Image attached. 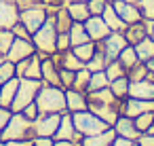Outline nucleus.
I'll return each instance as SVG.
<instances>
[{"mask_svg":"<svg viewBox=\"0 0 154 146\" xmlns=\"http://www.w3.org/2000/svg\"><path fill=\"white\" fill-rule=\"evenodd\" d=\"M42 87V81H34V78H19V87L15 93V100L11 104V112H21L28 104H32L38 95Z\"/></svg>","mask_w":154,"mask_h":146,"instance_id":"5","label":"nucleus"},{"mask_svg":"<svg viewBox=\"0 0 154 146\" xmlns=\"http://www.w3.org/2000/svg\"><path fill=\"white\" fill-rule=\"evenodd\" d=\"M150 38H152V40H154V28H152V32H150Z\"/></svg>","mask_w":154,"mask_h":146,"instance_id":"55","label":"nucleus"},{"mask_svg":"<svg viewBox=\"0 0 154 146\" xmlns=\"http://www.w3.org/2000/svg\"><path fill=\"white\" fill-rule=\"evenodd\" d=\"M32 138H34L32 121L26 119L21 112H13L2 133H0V140H32Z\"/></svg>","mask_w":154,"mask_h":146,"instance_id":"3","label":"nucleus"},{"mask_svg":"<svg viewBox=\"0 0 154 146\" xmlns=\"http://www.w3.org/2000/svg\"><path fill=\"white\" fill-rule=\"evenodd\" d=\"M112 146H133V142H131V140H127V138L116 135V138H114V142H112Z\"/></svg>","mask_w":154,"mask_h":146,"instance_id":"51","label":"nucleus"},{"mask_svg":"<svg viewBox=\"0 0 154 146\" xmlns=\"http://www.w3.org/2000/svg\"><path fill=\"white\" fill-rule=\"evenodd\" d=\"M21 114L26 116V119H30V121H34L38 114H40V110H38V106H36V102H32V104H28L23 110H21Z\"/></svg>","mask_w":154,"mask_h":146,"instance_id":"46","label":"nucleus"},{"mask_svg":"<svg viewBox=\"0 0 154 146\" xmlns=\"http://www.w3.org/2000/svg\"><path fill=\"white\" fill-rule=\"evenodd\" d=\"M143 112H154V100H137V97L120 100V114L135 119Z\"/></svg>","mask_w":154,"mask_h":146,"instance_id":"9","label":"nucleus"},{"mask_svg":"<svg viewBox=\"0 0 154 146\" xmlns=\"http://www.w3.org/2000/svg\"><path fill=\"white\" fill-rule=\"evenodd\" d=\"M53 17H55V28H57V32H70V28H72L74 21H72V17H70V13H68L66 5L59 7V9H55Z\"/></svg>","mask_w":154,"mask_h":146,"instance_id":"26","label":"nucleus"},{"mask_svg":"<svg viewBox=\"0 0 154 146\" xmlns=\"http://www.w3.org/2000/svg\"><path fill=\"white\" fill-rule=\"evenodd\" d=\"M97 51V43H93V40H89V43H82V45H78V47H72V53L82 62V64H87L91 57H93V53Z\"/></svg>","mask_w":154,"mask_h":146,"instance_id":"29","label":"nucleus"},{"mask_svg":"<svg viewBox=\"0 0 154 146\" xmlns=\"http://www.w3.org/2000/svg\"><path fill=\"white\" fill-rule=\"evenodd\" d=\"M99 47H101V51H103V55L108 57V62H114V59H118V55H120V51L129 45L127 43V38H125V34L122 32H110L101 43H97Z\"/></svg>","mask_w":154,"mask_h":146,"instance_id":"7","label":"nucleus"},{"mask_svg":"<svg viewBox=\"0 0 154 146\" xmlns=\"http://www.w3.org/2000/svg\"><path fill=\"white\" fill-rule=\"evenodd\" d=\"M17 87H19V78H11L7 81L5 85H0V106L2 108H9L11 110V104L15 100V93H17Z\"/></svg>","mask_w":154,"mask_h":146,"instance_id":"21","label":"nucleus"},{"mask_svg":"<svg viewBox=\"0 0 154 146\" xmlns=\"http://www.w3.org/2000/svg\"><path fill=\"white\" fill-rule=\"evenodd\" d=\"M89 81H91V72H89L87 68H80V70L74 74V85H72V89H78V91H85V93H87Z\"/></svg>","mask_w":154,"mask_h":146,"instance_id":"35","label":"nucleus"},{"mask_svg":"<svg viewBox=\"0 0 154 146\" xmlns=\"http://www.w3.org/2000/svg\"><path fill=\"white\" fill-rule=\"evenodd\" d=\"M53 140H70V142H74L76 146H80L82 135H80V133L76 131V127H74L72 112H63V114H61V121H59V127H57Z\"/></svg>","mask_w":154,"mask_h":146,"instance_id":"10","label":"nucleus"},{"mask_svg":"<svg viewBox=\"0 0 154 146\" xmlns=\"http://www.w3.org/2000/svg\"><path fill=\"white\" fill-rule=\"evenodd\" d=\"M53 146H76V144L70 140H53Z\"/></svg>","mask_w":154,"mask_h":146,"instance_id":"52","label":"nucleus"},{"mask_svg":"<svg viewBox=\"0 0 154 146\" xmlns=\"http://www.w3.org/2000/svg\"><path fill=\"white\" fill-rule=\"evenodd\" d=\"M66 106H68V112H82V110H89V100H87V93L85 91H78V89H66Z\"/></svg>","mask_w":154,"mask_h":146,"instance_id":"17","label":"nucleus"},{"mask_svg":"<svg viewBox=\"0 0 154 146\" xmlns=\"http://www.w3.org/2000/svg\"><path fill=\"white\" fill-rule=\"evenodd\" d=\"M66 2H68V0H66Z\"/></svg>","mask_w":154,"mask_h":146,"instance_id":"61","label":"nucleus"},{"mask_svg":"<svg viewBox=\"0 0 154 146\" xmlns=\"http://www.w3.org/2000/svg\"><path fill=\"white\" fill-rule=\"evenodd\" d=\"M89 110L112 127L116 123V119L120 116V100L116 104H89Z\"/></svg>","mask_w":154,"mask_h":146,"instance_id":"14","label":"nucleus"},{"mask_svg":"<svg viewBox=\"0 0 154 146\" xmlns=\"http://www.w3.org/2000/svg\"><path fill=\"white\" fill-rule=\"evenodd\" d=\"M135 142H137L139 146H154V133H152V131H146V133H141Z\"/></svg>","mask_w":154,"mask_h":146,"instance_id":"47","label":"nucleus"},{"mask_svg":"<svg viewBox=\"0 0 154 146\" xmlns=\"http://www.w3.org/2000/svg\"><path fill=\"white\" fill-rule=\"evenodd\" d=\"M108 85H110V81H108V76H106L103 70H99V72H91V81H89L87 93H91V91H99V89H106Z\"/></svg>","mask_w":154,"mask_h":146,"instance_id":"33","label":"nucleus"},{"mask_svg":"<svg viewBox=\"0 0 154 146\" xmlns=\"http://www.w3.org/2000/svg\"><path fill=\"white\" fill-rule=\"evenodd\" d=\"M137 7H139L143 19H152L154 21V0H137Z\"/></svg>","mask_w":154,"mask_h":146,"instance_id":"40","label":"nucleus"},{"mask_svg":"<svg viewBox=\"0 0 154 146\" xmlns=\"http://www.w3.org/2000/svg\"><path fill=\"white\" fill-rule=\"evenodd\" d=\"M118 62L122 64V68L125 70H129V68H133L139 59H137V53H135V47L133 45H127L122 51H120V55H118Z\"/></svg>","mask_w":154,"mask_h":146,"instance_id":"32","label":"nucleus"},{"mask_svg":"<svg viewBox=\"0 0 154 146\" xmlns=\"http://www.w3.org/2000/svg\"><path fill=\"white\" fill-rule=\"evenodd\" d=\"M125 38H127V43L129 45H137L141 38H146L148 36V32H146V26H143V21H137V24H129L127 28H125Z\"/></svg>","mask_w":154,"mask_h":146,"instance_id":"23","label":"nucleus"},{"mask_svg":"<svg viewBox=\"0 0 154 146\" xmlns=\"http://www.w3.org/2000/svg\"><path fill=\"white\" fill-rule=\"evenodd\" d=\"M106 0H89L87 2V7H89V13L91 15H101L103 13V9H106Z\"/></svg>","mask_w":154,"mask_h":146,"instance_id":"43","label":"nucleus"},{"mask_svg":"<svg viewBox=\"0 0 154 146\" xmlns=\"http://www.w3.org/2000/svg\"><path fill=\"white\" fill-rule=\"evenodd\" d=\"M135 53H137V59L146 64L148 59H152V57H154V40H152L150 36L141 38V40L135 45Z\"/></svg>","mask_w":154,"mask_h":146,"instance_id":"25","label":"nucleus"},{"mask_svg":"<svg viewBox=\"0 0 154 146\" xmlns=\"http://www.w3.org/2000/svg\"><path fill=\"white\" fill-rule=\"evenodd\" d=\"M66 9H68L72 21H80V24H85V21L91 17L89 7H87L85 2H72V0H70V2H66Z\"/></svg>","mask_w":154,"mask_h":146,"instance_id":"24","label":"nucleus"},{"mask_svg":"<svg viewBox=\"0 0 154 146\" xmlns=\"http://www.w3.org/2000/svg\"><path fill=\"white\" fill-rule=\"evenodd\" d=\"M72 121H74V127L76 131L85 138V135H95V133H101L106 129H110V125L106 121H101L97 114H93L91 110H82V112H74L72 114Z\"/></svg>","mask_w":154,"mask_h":146,"instance_id":"4","label":"nucleus"},{"mask_svg":"<svg viewBox=\"0 0 154 146\" xmlns=\"http://www.w3.org/2000/svg\"><path fill=\"white\" fill-rule=\"evenodd\" d=\"M47 11H49V17H47V21L32 34V43H34V47H36V51H40V53H47V55H53L55 51H57V28H55V17H53V13H55V9H49L47 7Z\"/></svg>","mask_w":154,"mask_h":146,"instance_id":"2","label":"nucleus"},{"mask_svg":"<svg viewBox=\"0 0 154 146\" xmlns=\"http://www.w3.org/2000/svg\"><path fill=\"white\" fill-rule=\"evenodd\" d=\"M129 97H137V100H154V83L148 81V78L131 81V83H129Z\"/></svg>","mask_w":154,"mask_h":146,"instance_id":"18","label":"nucleus"},{"mask_svg":"<svg viewBox=\"0 0 154 146\" xmlns=\"http://www.w3.org/2000/svg\"><path fill=\"white\" fill-rule=\"evenodd\" d=\"M40 64H42L40 55H38V53H34V55L28 59V68H26V72H23V76H21V78H34V81H42V70H40Z\"/></svg>","mask_w":154,"mask_h":146,"instance_id":"28","label":"nucleus"},{"mask_svg":"<svg viewBox=\"0 0 154 146\" xmlns=\"http://www.w3.org/2000/svg\"><path fill=\"white\" fill-rule=\"evenodd\" d=\"M13 40H15V34H13L11 30L0 28V55H2V57H7V53H9Z\"/></svg>","mask_w":154,"mask_h":146,"instance_id":"37","label":"nucleus"},{"mask_svg":"<svg viewBox=\"0 0 154 146\" xmlns=\"http://www.w3.org/2000/svg\"><path fill=\"white\" fill-rule=\"evenodd\" d=\"M34 53H36V47H34V43H32V40L15 38V40H13V45H11V49H9V53H7V59H9V62H13V64H17V62H21V59L32 57Z\"/></svg>","mask_w":154,"mask_h":146,"instance_id":"12","label":"nucleus"},{"mask_svg":"<svg viewBox=\"0 0 154 146\" xmlns=\"http://www.w3.org/2000/svg\"><path fill=\"white\" fill-rule=\"evenodd\" d=\"M13 2L17 5L19 11H26V9H32V7H42L45 5L42 0H13Z\"/></svg>","mask_w":154,"mask_h":146,"instance_id":"45","label":"nucleus"},{"mask_svg":"<svg viewBox=\"0 0 154 146\" xmlns=\"http://www.w3.org/2000/svg\"><path fill=\"white\" fill-rule=\"evenodd\" d=\"M146 68H148V72H152V74H154V57L146 62Z\"/></svg>","mask_w":154,"mask_h":146,"instance_id":"53","label":"nucleus"},{"mask_svg":"<svg viewBox=\"0 0 154 146\" xmlns=\"http://www.w3.org/2000/svg\"><path fill=\"white\" fill-rule=\"evenodd\" d=\"M15 76H17V74H15V64L5 57V62L0 64V85H5L7 81H11V78H15Z\"/></svg>","mask_w":154,"mask_h":146,"instance_id":"38","label":"nucleus"},{"mask_svg":"<svg viewBox=\"0 0 154 146\" xmlns=\"http://www.w3.org/2000/svg\"><path fill=\"white\" fill-rule=\"evenodd\" d=\"M112 127H114L116 135H120V138H127V140H131V142H135V140L141 135V131L135 127V121H133L131 116H125V114H120Z\"/></svg>","mask_w":154,"mask_h":146,"instance_id":"16","label":"nucleus"},{"mask_svg":"<svg viewBox=\"0 0 154 146\" xmlns=\"http://www.w3.org/2000/svg\"><path fill=\"white\" fill-rule=\"evenodd\" d=\"M32 140H0V146H32Z\"/></svg>","mask_w":154,"mask_h":146,"instance_id":"48","label":"nucleus"},{"mask_svg":"<svg viewBox=\"0 0 154 146\" xmlns=\"http://www.w3.org/2000/svg\"><path fill=\"white\" fill-rule=\"evenodd\" d=\"M133 121H135V127H137L141 133H146V131H150L152 125H154V112H143V114L135 116Z\"/></svg>","mask_w":154,"mask_h":146,"instance_id":"36","label":"nucleus"},{"mask_svg":"<svg viewBox=\"0 0 154 146\" xmlns=\"http://www.w3.org/2000/svg\"><path fill=\"white\" fill-rule=\"evenodd\" d=\"M59 121H61V114H38L34 121H32V133L34 138H53L57 127H59Z\"/></svg>","mask_w":154,"mask_h":146,"instance_id":"6","label":"nucleus"},{"mask_svg":"<svg viewBox=\"0 0 154 146\" xmlns=\"http://www.w3.org/2000/svg\"><path fill=\"white\" fill-rule=\"evenodd\" d=\"M101 17H103V21L108 24V28L112 30V32H125V28H127V24L118 17V13L114 11V7H112V2H108L106 5V9H103V13H101Z\"/></svg>","mask_w":154,"mask_h":146,"instance_id":"22","label":"nucleus"},{"mask_svg":"<svg viewBox=\"0 0 154 146\" xmlns=\"http://www.w3.org/2000/svg\"><path fill=\"white\" fill-rule=\"evenodd\" d=\"M19 21V9L13 0H0V28L11 30Z\"/></svg>","mask_w":154,"mask_h":146,"instance_id":"15","label":"nucleus"},{"mask_svg":"<svg viewBox=\"0 0 154 146\" xmlns=\"http://www.w3.org/2000/svg\"><path fill=\"white\" fill-rule=\"evenodd\" d=\"M74 70H68V68H59V83H61V89H72L74 85Z\"/></svg>","mask_w":154,"mask_h":146,"instance_id":"41","label":"nucleus"},{"mask_svg":"<svg viewBox=\"0 0 154 146\" xmlns=\"http://www.w3.org/2000/svg\"><path fill=\"white\" fill-rule=\"evenodd\" d=\"M106 76H108V81L112 83V81H116V78H120V76H127V70L122 68V64L118 62V59H114V62H108V66H106Z\"/></svg>","mask_w":154,"mask_h":146,"instance_id":"34","label":"nucleus"},{"mask_svg":"<svg viewBox=\"0 0 154 146\" xmlns=\"http://www.w3.org/2000/svg\"><path fill=\"white\" fill-rule=\"evenodd\" d=\"M85 30H87V34H89V38L93 40V43H101L112 30L108 28V24L103 21V17L101 15H91L87 21H85Z\"/></svg>","mask_w":154,"mask_h":146,"instance_id":"13","label":"nucleus"},{"mask_svg":"<svg viewBox=\"0 0 154 146\" xmlns=\"http://www.w3.org/2000/svg\"><path fill=\"white\" fill-rule=\"evenodd\" d=\"M129 78L127 76H120V78H116V81H112L110 83V91L114 93V97L116 100H125V97H129Z\"/></svg>","mask_w":154,"mask_h":146,"instance_id":"31","label":"nucleus"},{"mask_svg":"<svg viewBox=\"0 0 154 146\" xmlns=\"http://www.w3.org/2000/svg\"><path fill=\"white\" fill-rule=\"evenodd\" d=\"M106 2H114V0H106Z\"/></svg>","mask_w":154,"mask_h":146,"instance_id":"59","label":"nucleus"},{"mask_svg":"<svg viewBox=\"0 0 154 146\" xmlns=\"http://www.w3.org/2000/svg\"><path fill=\"white\" fill-rule=\"evenodd\" d=\"M68 2H70V0H68ZM72 2H85V5H87L89 0H72Z\"/></svg>","mask_w":154,"mask_h":146,"instance_id":"54","label":"nucleus"},{"mask_svg":"<svg viewBox=\"0 0 154 146\" xmlns=\"http://www.w3.org/2000/svg\"><path fill=\"white\" fill-rule=\"evenodd\" d=\"M150 131H152V133H154V125H152V129H150Z\"/></svg>","mask_w":154,"mask_h":146,"instance_id":"58","label":"nucleus"},{"mask_svg":"<svg viewBox=\"0 0 154 146\" xmlns=\"http://www.w3.org/2000/svg\"><path fill=\"white\" fill-rule=\"evenodd\" d=\"M49 17V11L47 7H32V9H26V11H19V21L28 28L30 34H34Z\"/></svg>","mask_w":154,"mask_h":146,"instance_id":"8","label":"nucleus"},{"mask_svg":"<svg viewBox=\"0 0 154 146\" xmlns=\"http://www.w3.org/2000/svg\"><path fill=\"white\" fill-rule=\"evenodd\" d=\"M40 70H42V83H45V85H55V87H61V83H59V66L51 59V55L42 59Z\"/></svg>","mask_w":154,"mask_h":146,"instance_id":"19","label":"nucleus"},{"mask_svg":"<svg viewBox=\"0 0 154 146\" xmlns=\"http://www.w3.org/2000/svg\"><path fill=\"white\" fill-rule=\"evenodd\" d=\"M32 146H53V138H34Z\"/></svg>","mask_w":154,"mask_h":146,"instance_id":"50","label":"nucleus"},{"mask_svg":"<svg viewBox=\"0 0 154 146\" xmlns=\"http://www.w3.org/2000/svg\"><path fill=\"white\" fill-rule=\"evenodd\" d=\"M36 106L40 110V114H63L68 112V106H66V89L61 87H55V85H45L40 87L38 95H36Z\"/></svg>","mask_w":154,"mask_h":146,"instance_id":"1","label":"nucleus"},{"mask_svg":"<svg viewBox=\"0 0 154 146\" xmlns=\"http://www.w3.org/2000/svg\"><path fill=\"white\" fill-rule=\"evenodd\" d=\"M11 110L9 108H2V106H0V133H2V129H5V125L9 123V119H11Z\"/></svg>","mask_w":154,"mask_h":146,"instance_id":"49","label":"nucleus"},{"mask_svg":"<svg viewBox=\"0 0 154 146\" xmlns=\"http://www.w3.org/2000/svg\"><path fill=\"white\" fill-rule=\"evenodd\" d=\"M68 34H70V45H72V47H78V45L91 40L89 34H87V30H85V24H80V21H74Z\"/></svg>","mask_w":154,"mask_h":146,"instance_id":"27","label":"nucleus"},{"mask_svg":"<svg viewBox=\"0 0 154 146\" xmlns=\"http://www.w3.org/2000/svg\"><path fill=\"white\" fill-rule=\"evenodd\" d=\"M133 146H139V144H137V142H133Z\"/></svg>","mask_w":154,"mask_h":146,"instance_id":"57","label":"nucleus"},{"mask_svg":"<svg viewBox=\"0 0 154 146\" xmlns=\"http://www.w3.org/2000/svg\"><path fill=\"white\" fill-rule=\"evenodd\" d=\"M11 32L15 34V38H23V40H32V34L28 32V28L21 24V21H17L13 28H11Z\"/></svg>","mask_w":154,"mask_h":146,"instance_id":"42","label":"nucleus"},{"mask_svg":"<svg viewBox=\"0 0 154 146\" xmlns=\"http://www.w3.org/2000/svg\"><path fill=\"white\" fill-rule=\"evenodd\" d=\"M146 74H148V68H146L143 62H137L133 68L127 70V78L129 81H141V78H146Z\"/></svg>","mask_w":154,"mask_h":146,"instance_id":"39","label":"nucleus"},{"mask_svg":"<svg viewBox=\"0 0 154 146\" xmlns=\"http://www.w3.org/2000/svg\"><path fill=\"white\" fill-rule=\"evenodd\" d=\"M2 62H5V57H2V55H0V64H2Z\"/></svg>","mask_w":154,"mask_h":146,"instance_id":"56","label":"nucleus"},{"mask_svg":"<svg viewBox=\"0 0 154 146\" xmlns=\"http://www.w3.org/2000/svg\"><path fill=\"white\" fill-rule=\"evenodd\" d=\"M112 7H114V11L118 13V17H120L127 26H129V24H137V21L143 19V17H141V11H139V7H137V2H131V0H114Z\"/></svg>","mask_w":154,"mask_h":146,"instance_id":"11","label":"nucleus"},{"mask_svg":"<svg viewBox=\"0 0 154 146\" xmlns=\"http://www.w3.org/2000/svg\"><path fill=\"white\" fill-rule=\"evenodd\" d=\"M114 138H116V131H114V127H110V129H106V131H101V133L85 135V138L80 140V146H112Z\"/></svg>","mask_w":154,"mask_h":146,"instance_id":"20","label":"nucleus"},{"mask_svg":"<svg viewBox=\"0 0 154 146\" xmlns=\"http://www.w3.org/2000/svg\"><path fill=\"white\" fill-rule=\"evenodd\" d=\"M68 49H72V45H70V34H68V32H59V34H57V51L61 53V51H68Z\"/></svg>","mask_w":154,"mask_h":146,"instance_id":"44","label":"nucleus"},{"mask_svg":"<svg viewBox=\"0 0 154 146\" xmlns=\"http://www.w3.org/2000/svg\"><path fill=\"white\" fill-rule=\"evenodd\" d=\"M106 66H108V57L103 55L101 47L97 45V51H95V53H93V57L85 64V68H87L89 72H99V70H106Z\"/></svg>","mask_w":154,"mask_h":146,"instance_id":"30","label":"nucleus"},{"mask_svg":"<svg viewBox=\"0 0 154 146\" xmlns=\"http://www.w3.org/2000/svg\"><path fill=\"white\" fill-rule=\"evenodd\" d=\"M131 2H137V0H131Z\"/></svg>","mask_w":154,"mask_h":146,"instance_id":"60","label":"nucleus"}]
</instances>
